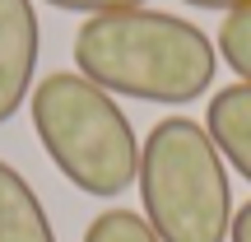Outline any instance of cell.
Here are the masks:
<instances>
[{"label":"cell","instance_id":"1","mask_svg":"<svg viewBox=\"0 0 251 242\" xmlns=\"http://www.w3.org/2000/svg\"><path fill=\"white\" fill-rule=\"evenodd\" d=\"M75 65L112 98L186 108L214 84L219 47L191 19L144 5L84 19L75 33Z\"/></svg>","mask_w":251,"mask_h":242},{"label":"cell","instance_id":"2","mask_svg":"<svg viewBox=\"0 0 251 242\" xmlns=\"http://www.w3.org/2000/svg\"><path fill=\"white\" fill-rule=\"evenodd\" d=\"M28 117L47 159L84 196L112 200L135 187L140 140L121 103L79 70H51L28 93Z\"/></svg>","mask_w":251,"mask_h":242},{"label":"cell","instance_id":"3","mask_svg":"<svg viewBox=\"0 0 251 242\" xmlns=\"http://www.w3.org/2000/svg\"><path fill=\"white\" fill-rule=\"evenodd\" d=\"M140 205L158 242H228L233 187L209 131L191 117H163L140 144Z\"/></svg>","mask_w":251,"mask_h":242},{"label":"cell","instance_id":"4","mask_svg":"<svg viewBox=\"0 0 251 242\" xmlns=\"http://www.w3.org/2000/svg\"><path fill=\"white\" fill-rule=\"evenodd\" d=\"M37 52H42V28L33 0H0V126L33 93Z\"/></svg>","mask_w":251,"mask_h":242},{"label":"cell","instance_id":"5","mask_svg":"<svg viewBox=\"0 0 251 242\" xmlns=\"http://www.w3.org/2000/svg\"><path fill=\"white\" fill-rule=\"evenodd\" d=\"M205 131L228 168H237V177L251 182V84H228L209 98Z\"/></svg>","mask_w":251,"mask_h":242},{"label":"cell","instance_id":"6","mask_svg":"<svg viewBox=\"0 0 251 242\" xmlns=\"http://www.w3.org/2000/svg\"><path fill=\"white\" fill-rule=\"evenodd\" d=\"M0 242H56V228L37 191L5 159H0Z\"/></svg>","mask_w":251,"mask_h":242},{"label":"cell","instance_id":"7","mask_svg":"<svg viewBox=\"0 0 251 242\" xmlns=\"http://www.w3.org/2000/svg\"><path fill=\"white\" fill-rule=\"evenodd\" d=\"M214 47H219V56L233 65L237 84H251V5H247V9H233V14H224Z\"/></svg>","mask_w":251,"mask_h":242},{"label":"cell","instance_id":"8","mask_svg":"<svg viewBox=\"0 0 251 242\" xmlns=\"http://www.w3.org/2000/svg\"><path fill=\"white\" fill-rule=\"evenodd\" d=\"M84 242H158V233H153V228L144 224V215H135V210H102L89 224Z\"/></svg>","mask_w":251,"mask_h":242},{"label":"cell","instance_id":"9","mask_svg":"<svg viewBox=\"0 0 251 242\" xmlns=\"http://www.w3.org/2000/svg\"><path fill=\"white\" fill-rule=\"evenodd\" d=\"M56 9H70V14H117V9H144V0H47Z\"/></svg>","mask_w":251,"mask_h":242},{"label":"cell","instance_id":"10","mask_svg":"<svg viewBox=\"0 0 251 242\" xmlns=\"http://www.w3.org/2000/svg\"><path fill=\"white\" fill-rule=\"evenodd\" d=\"M228 242H251V200L233 210V228H228Z\"/></svg>","mask_w":251,"mask_h":242},{"label":"cell","instance_id":"11","mask_svg":"<svg viewBox=\"0 0 251 242\" xmlns=\"http://www.w3.org/2000/svg\"><path fill=\"white\" fill-rule=\"evenodd\" d=\"M181 5H191V9H224V14H233V9H247L251 0H181Z\"/></svg>","mask_w":251,"mask_h":242}]
</instances>
